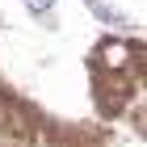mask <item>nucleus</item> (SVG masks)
Listing matches in <instances>:
<instances>
[{
  "mask_svg": "<svg viewBox=\"0 0 147 147\" xmlns=\"http://www.w3.org/2000/svg\"><path fill=\"white\" fill-rule=\"evenodd\" d=\"M51 4H55V0H30V9H34V13H46Z\"/></svg>",
  "mask_w": 147,
  "mask_h": 147,
  "instance_id": "obj_1",
  "label": "nucleus"
}]
</instances>
